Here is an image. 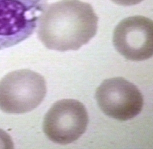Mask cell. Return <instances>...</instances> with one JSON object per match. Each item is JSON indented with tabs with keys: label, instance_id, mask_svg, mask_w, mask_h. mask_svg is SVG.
I'll return each mask as SVG.
<instances>
[{
	"label": "cell",
	"instance_id": "1",
	"mask_svg": "<svg viewBox=\"0 0 153 149\" xmlns=\"http://www.w3.org/2000/svg\"><path fill=\"white\" fill-rule=\"evenodd\" d=\"M37 35L49 50H77L97 34L98 17L90 4L62 0L47 7L38 22Z\"/></svg>",
	"mask_w": 153,
	"mask_h": 149
},
{
	"label": "cell",
	"instance_id": "2",
	"mask_svg": "<svg viewBox=\"0 0 153 149\" xmlns=\"http://www.w3.org/2000/svg\"><path fill=\"white\" fill-rule=\"evenodd\" d=\"M46 93V82L40 74L28 69L12 71L0 81V109L27 113L40 105Z\"/></svg>",
	"mask_w": 153,
	"mask_h": 149
},
{
	"label": "cell",
	"instance_id": "3",
	"mask_svg": "<svg viewBox=\"0 0 153 149\" xmlns=\"http://www.w3.org/2000/svg\"><path fill=\"white\" fill-rule=\"evenodd\" d=\"M46 7L47 0H0V50L32 35Z\"/></svg>",
	"mask_w": 153,
	"mask_h": 149
},
{
	"label": "cell",
	"instance_id": "4",
	"mask_svg": "<svg viewBox=\"0 0 153 149\" xmlns=\"http://www.w3.org/2000/svg\"><path fill=\"white\" fill-rule=\"evenodd\" d=\"M88 115L83 104L74 99L56 102L45 115L43 131L52 142L68 145L77 141L85 132Z\"/></svg>",
	"mask_w": 153,
	"mask_h": 149
},
{
	"label": "cell",
	"instance_id": "5",
	"mask_svg": "<svg viewBox=\"0 0 153 149\" xmlns=\"http://www.w3.org/2000/svg\"><path fill=\"white\" fill-rule=\"evenodd\" d=\"M95 97L104 114L120 121L136 117L143 106V95L139 89L123 77L105 79L97 88Z\"/></svg>",
	"mask_w": 153,
	"mask_h": 149
},
{
	"label": "cell",
	"instance_id": "6",
	"mask_svg": "<svg viewBox=\"0 0 153 149\" xmlns=\"http://www.w3.org/2000/svg\"><path fill=\"white\" fill-rule=\"evenodd\" d=\"M113 44L119 53L131 61H143L153 55V22L143 16L126 18L114 31Z\"/></svg>",
	"mask_w": 153,
	"mask_h": 149
},
{
	"label": "cell",
	"instance_id": "7",
	"mask_svg": "<svg viewBox=\"0 0 153 149\" xmlns=\"http://www.w3.org/2000/svg\"><path fill=\"white\" fill-rule=\"evenodd\" d=\"M0 148H13V144L10 136L4 131L0 129Z\"/></svg>",
	"mask_w": 153,
	"mask_h": 149
},
{
	"label": "cell",
	"instance_id": "8",
	"mask_svg": "<svg viewBox=\"0 0 153 149\" xmlns=\"http://www.w3.org/2000/svg\"><path fill=\"white\" fill-rule=\"evenodd\" d=\"M115 4L122 6H132L137 5L143 0H111Z\"/></svg>",
	"mask_w": 153,
	"mask_h": 149
}]
</instances>
